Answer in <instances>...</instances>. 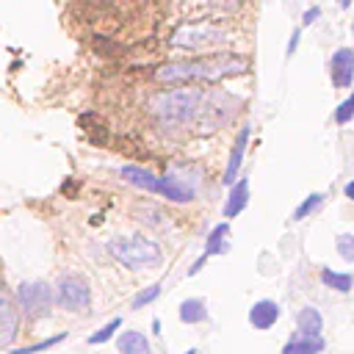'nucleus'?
Segmentation results:
<instances>
[{
  "mask_svg": "<svg viewBox=\"0 0 354 354\" xmlns=\"http://www.w3.org/2000/svg\"><path fill=\"white\" fill-rule=\"evenodd\" d=\"M246 72V58L235 53H218V55H205L194 61H177L166 64L155 72L160 83H191V80H224Z\"/></svg>",
  "mask_w": 354,
  "mask_h": 354,
  "instance_id": "nucleus-1",
  "label": "nucleus"
},
{
  "mask_svg": "<svg viewBox=\"0 0 354 354\" xmlns=\"http://www.w3.org/2000/svg\"><path fill=\"white\" fill-rule=\"evenodd\" d=\"M202 100L205 94L199 88H169L149 100V111L169 124H183L199 113Z\"/></svg>",
  "mask_w": 354,
  "mask_h": 354,
  "instance_id": "nucleus-2",
  "label": "nucleus"
},
{
  "mask_svg": "<svg viewBox=\"0 0 354 354\" xmlns=\"http://www.w3.org/2000/svg\"><path fill=\"white\" fill-rule=\"evenodd\" d=\"M108 252L127 268H152L163 260L160 246L144 235H119L108 241Z\"/></svg>",
  "mask_w": 354,
  "mask_h": 354,
  "instance_id": "nucleus-3",
  "label": "nucleus"
},
{
  "mask_svg": "<svg viewBox=\"0 0 354 354\" xmlns=\"http://www.w3.org/2000/svg\"><path fill=\"white\" fill-rule=\"evenodd\" d=\"M122 177H124L127 183L144 188V191H152V194H158V196L171 199V202H191V199H194V188L185 185V183H183L180 177H174V174L155 177L152 171L127 163V166H122Z\"/></svg>",
  "mask_w": 354,
  "mask_h": 354,
  "instance_id": "nucleus-4",
  "label": "nucleus"
},
{
  "mask_svg": "<svg viewBox=\"0 0 354 354\" xmlns=\"http://www.w3.org/2000/svg\"><path fill=\"white\" fill-rule=\"evenodd\" d=\"M224 41H227V30H221L216 25H207V22L180 25L169 39L171 47H183V50H207V47H218Z\"/></svg>",
  "mask_w": 354,
  "mask_h": 354,
  "instance_id": "nucleus-5",
  "label": "nucleus"
},
{
  "mask_svg": "<svg viewBox=\"0 0 354 354\" xmlns=\"http://www.w3.org/2000/svg\"><path fill=\"white\" fill-rule=\"evenodd\" d=\"M17 301H19V310L28 318H41L53 307V288L47 282H41V279L19 282L17 285Z\"/></svg>",
  "mask_w": 354,
  "mask_h": 354,
  "instance_id": "nucleus-6",
  "label": "nucleus"
},
{
  "mask_svg": "<svg viewBox=\"0 0 354 354\" xmlns=\"http://www.w3.org/2000/svg\"><path fill=\"white\" fill-rule=\"evenodd\" d=\"M55 290H58V296H55L58 304H61L64 310H72V313L88 307V301H91V288H88V282H86L83 277H77V274L64 277Z\"/></svg>",
  "mask_w": 354,
  "mask_h": 354,
  "instance_id": "nucleus-7",
  "label": "nucleus"
},
{
  "mask_svg": "<svg viewBox=\"0 0 354 354\" xmlns=\"http://www.w3.org/2000/svg\"><path fill=\"white\" fill-rule=\"evenodd\" d=\"M19 335V310L8 290L0 288V348H8Z\"/></svg>",
  "mask_w": 354,
  "mask_h": 354,
  "instance_id": "nucleus-8",
  "label": "nucleus"
},
{
  "mask_svg": "<svg viewBox=\"0 0 354 354\" xmlns=\"http://www.w3.org/2000/svg\"><path fill=\"white\" fill-rule=\"evenodd\" d=\"M329 75L335 88H348L354 83V50L351 47H340L332 61H329Z\"/></svg>",
  "mask_w": 354,
  "mask_h": 354,
  "instance_id": "nucleus-9",
  "label": "nucleus"
},
{
  "mask_svg": "<svg viewBox=\"0 0 354 354\" xmlns=\"http://www.w3.org/2000/svg\"><path fill=\"white\" fill-rule=\"evenodd\" d=\"M277 318H279V304L271 301V299H260V301L252 304V310H249V324H252L254 329H271V326L277 324Z\"/></svg>",
  "mask_w": 354,
  "mask_h": 354,
  "instance_id": "nucleus-10",
  "label": "nucleus"
},
{
  "mask_svg": "<svg viewBox=\"0 0 354 354\" xmlns=\"http://www.w3.org/2000/svg\"><path fill=\"white\" fill-rule=\"evenodd\" d=\"M246 144H249V127L243 124V130L238 133V138H235V144H232V149H230V160H227V169H224V177H221L227 185H230V183L235 185V177H238V169H241Z\"/></svg>",
  "mask_w": 354,
  "mask_h": 354,
  "instance_id": "nucleus-11",
  "label": "nucleus"
},
{
  "mask_svg": "<svg viewBox=\"0 0 354 354\" xmlns=\"http://www.w3.org/2000/svg\"><path fill=\"white\" fill-rule=\"evenodd\" d=\"M324 337L321 335H293L285 346H282V354H321L324 351Z\"/></svg>",
  "mask_w": 354,
  "mask_h": 354,
  "instance_id": "nucleus-12",
  "label": "nucleus"
},
{
  "mask_svg": "<svg viewBox=\"0 0 354 354\" xmlns=\"http://www.w3.org/2000/svg\"><path fill=\"white\" fill-rule=\"evenodd\" d=\"M246 202H249V180L241 177V180L230 188V196H227V205H224V216H227V218L238 216V213L246 207Z\"/></svg>",
  "mask_w": 354,
  "mask_h": 354,
  "instance_id": "nucleus-13",
  "label": "nucleus"
},
{
  "mask_svg": "<svg viewBox=\"0 0 354 354\" xmlns=\"http://www.w3.org/2000/svg\"><path fill=\"white\" fill-rule=\"evenodd\" d=\"M116 348H119V354H152L147 337L141 332H136V329L122 332L119 340H116Z\"/></svg>",
  "mask_w": 354,
  "mask_h": 354,
  "instance_id": "nucleus-14",
  "label": "nucleus"
},
{
  "mask_svg": "<svg viewBox=\"0 0 354 354\" xmlns=\"http://www.w3.org/2000/svg\"><path fill=\"white\" fill-rule=\"evenodd\" d=\"M296 329H299V335H321V329H324L321 313L315 307H301L296 315Z\"/></svg>",
  "mask_w": 354,
  "mask_h": 354,
  "instance_id": "nucleus-15",
  "label": "nucleus"
},
{
  "mask_svg": "<svg viewBox=\"0 0 354 354\" xmlns=\"http://www.w3.org/2000/svg\"><path fill=\"white\" fill-rule=\"evenodd\" d=\"M227 232H230V224H227V221H221V224H216V227L210 230V235H207V241H205V254H207V257L227 252Z\"/></svg>",
  "mask_w": 354,
  "mask_h": 354,
  "instance_id": "nucleus-16",
  "label": "nucleus"
},
{
  "mask_svg": "<svg viewBox=\"0 0 354 354\" xmlns=\"http://www.w3.org/2000/svg\"><path fill=\"white\" fill-rule=\"evenodd\" d=\"M180 321H183V324H199V321H207L205 301H202V299H185V301L180 304Z\"/></svg>",
  "mask_w": 354,
  "mask_h": 354,
  "instance_id": "nucleus-17",
  "label": "nucleus"
},
{
  "mask_svg": "<svg viewBox=\"0 0 354 354\" xmlns=\"http://www.w3.org/2000/svg\"><path fill=\"white\" fill-rule=\"evenodd\" d=\"M321 279H324V285H329V288H335L340 293H348L351 285H354L351 274H340V271H332V268H324L321 271Z\"/></svg>",
  "mask_w": 354,
  "mask_h": 354,
  "instance_id": "nucleus-18",
  "label": "nucleus"
},
{
  "mask_svg": "<svg viewBox=\"0 0 354 354\" xmlns=\"http://www.w3.org/2000/svg\"><path fill=\"white\" fill-rule=\"evenodd\" d=\"M335 246H337V254H340L346 263H354V235H351V232H340Z\"/></svg>",
  "mask_w": 354,
  "mask_h": 354,
  "instance_id": "nucleus-19",
  "label": "nucleus"
},
{
  "mask_svg": "<svg viewBox=\"0 0 354 354\" xmlns=\"http://www.w3.org/2000/svg\"><path fill=\"white\" fill-rule=\"evenodd\" d=\"M321 202H324V196L321 194H310L299 207H296V213H293V218H304V216H310V213H315L318 207H321Z\"/></svg>",
  "mask_w": 354,
  "mask_h": 354,
  "instance_id": "nucleus-20",
  "label": "nucleus"
},
{
  "mask_svg": "<svg viewBox=\"0 0 354 354\" xmlns=\"http://www.w3.org/2000/svg\"><path fill=\"white\" fill-rule=\"evenodd\" d=\"M354 119V94H348L337 108H335V122L337 124H346V122H351Z\"/></svg>",
  "mask_w": 354,
  "mask_h": 354,
  "instance_id": "nucleus-21",
  "label": "nucleus"
},
{
  "mask_svg": "<svg viewBox=\"0 0 354 354\" xmlns=\"http://www.w3.org/2000/svg\"><path fill=\"white\" fill-rule=\"evenodd\" d=\"M119 326H122V318H113L111 324H105L102 329H97L94 335H88V343H91V346H97V343H105V340H108V337H111V335H113Z\"/></svg>",
  "mask_w": 354,
  "mask_h": 354,
  "instance_id": "nucleus-22",
  "label": "nucleus"
},
{
  "mask_svg": "<svg viewBox=\"0 0 354 354\" xmlns=\"http://www.w3.org/2000/svg\"><path fill=\"white\" fill-rule=\"evenodd\" d=\"M64 340V335H55V337H47V340H39V343H30V346H22V348H14L11 354H36V351H44V348H50V346H55V343H61Z\"/></svg>",
  "mask_w": 354,
  "mask_h": 354,
  "instance_id": "nucleus-23",
  "label": "nucleus"
},
{
  "mask_svg": "<svg viewBox=\"0 0 354 354\" xmlns=\"http://www.w3.org/2000/svg\"><path fill=\"white\" fill-rule=\"evenodd\" d=\"M160 296V285L155 282V285H149L147 290H141L138 296H133V310H138V307H147L149 301H155Z\"/></svg>",
  "mask_w": 354,
  "mask_h": 354,
  "instance_id": "nucleus-24",
  "label": "nucleus"
},
{
  "mask_svg": "<svg viewBox=\"0 0 354 354\" xmlns=\"http://www.w3.org/2000/svg\"><path fill=\"white\" fill-rule=\"evenodd\" d=\"M318 14H321V8H318V6H313L310 11H304V17H301V19H304V25H313V19H318Z\"/></svg>",
  "mask_w": 354,
  "mask_h": 354,
  "instance_id": "nucleus-25",
  "label": "nucleus"
},
{
  "mask_svg": "<svg viewBox=\"0 0 354 354\" xmlns=\"http://www.w3.org/2000/svg\"><path fill=\"white\" fill-rule=\"evenodd\" d=\"M296 44H299V30H293V36H290V44H288V55H293Z\"/></svg>",
  "mask_w": 354,
  "mask_h": 354,
  "instance_id": "nucleus-26",
  "label": "nucleus"
},
{
  "mask_svg": "<svg viewBox=\"0 0 354 354\" xmlns=\"http://www.w3.org/2000/svg\"><path fill=\"white\" fill-rule=\"evenodd\" d=\"M343 191H346V196H348V199H354V180H351V183H346V188H343Z\"/></svg>",
  "mask_w": 354,
  "mask_h": 354,
  "instance_id": "nucleus-27",
  "label": "nucleus"
},
{
  "mask_svg": "<svg viewBox=\"0 0 354 354\" xmlns=\"http://www.w3.org/2000/svg\"><path fill=\"white\" fill-rule=\"evenodd\" d=\"M185 354H196V348H188V351H185Z\"/></svg>",
  "mask_w": 354,
  "mask_h": 354,
  "instance_id": "nucleus-28",
  "label": "nucleus"
}]
</instances>
